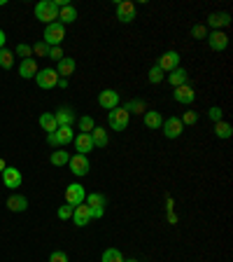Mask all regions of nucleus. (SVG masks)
<instances>
[{
    "instance_id": "nucleus-15",
    "label": "nucleus",
    "mask_w": 233,
    "mask_h": 262,
    "mask_svg": "<svg viewBox=\"0 0 233 262\" xmlns=\"http://www.w3.org/2000/svg\"><path fill=\"white\" fill-rule=\"evenodd\" d=\"M173 99L177 103H184V106H189V103L196 101V92H193V87H189V84H182V87H175Z\"/></svg>"
},
{
    "instance_id": "nucleus-5",
    "label": "nucleus",
    "mask_w": 233,
    "mask_h": 262,
    "mask_svg": "<svg viewBox=\"0 0 233 262\" xmlns=\"http://www.w3.org/2000/svg\"><path fill=\"white\" fill-rule=\"evenodd\" d=\"M84 199H87V190H84V185H80V183H70L66 188V204H70V206H80V204H84Z\"/></svg>"
},
{
    "instance_id": "nucleus-2",
    "label": "nucleus",
    "mask_w": 233,
    "mask_h": 262,
    "mask_svg": "<svg viewBox=\"0 0 233 262\" xmlns=\"http://www.w3.org/2000/svg\"><path fill=\"white\" fill-rule=\"evenodd\" d=\"M42 40L49 45V47H61V42L66 40V26L61 21H54V24H47L45 26V38Z\"/></svg>"
},
{
    "instance_id": "nucleus-44",
    "label": "nucleus",
    "mask_w": 233,
    "mask_h": 262,
    "mask_svg": "<svg viewBox=\"0 0 233 262\" xmlns=\"http://www.w3.org/2000/svg\"><path fill=\"white\" fill-rule=\"evenodd\" d=\"M56 87H61V89H68V80H63V77H61V80H59V84H56Z\"/></svg>"
},
{
    "instance_id": "nucleus-11",
    "label": "nucleus",
    "mask_w": 233,
    "mask_h": 262,
    "mask_svg": "<svg viewBox=\"0 0 233 262\" xmlns=\"http://www.w3.org/2000/svg\"><path fill=\"white\" fill-rule=\"evenodd\" d=\"M117 19H119L121 24H131V21L135 19V5L131 3V0H121V3H117Z\"/></svg>"
},
{
    "instance_id": "nucleus-8",
    "label": "nucleus",
    "mask_w": 233,
    "mask_h": 262,
    "mask_svg": "<svg viewBox=\"0 0 233 262\" xmlns=\"http://www.w3.org/2000/svg\"><path fill=\"white\" fill-rule=\"evenodd\" d=\"M68 164H70V171H73L77 178H82V176L89 173V168H91V164H89V157L87 155H73L70 159H68Z\"/></svg>"
},
{
    "instance_id": "nucleus-6",
    "label": "nucleus",
    "mask_w": 233,
    "mask_h": 262,
    "mask_svg": "<svg viewBox=\"0 0 233 262\" xmlns=\"http://www.w3.org/2000/svg\"><path fill=\"white\" fill-rule=\"evenodd\" d=\"M180 52H175V49H170V52H163L159 56V61H156V66L163 70V73H170V70H175V68H180Z\"/></svg>"
},
{
    "instance_id": "nucleus-29",
    "label": "nucleus",
    "mask_w": 233,
    "mask_h": 262,
    "mask_svg": "<svg viewBox=\"0 0 233 262\" xmlns=\"http://www.w3.org/2000/svg\"><path fill=\"white\" fill-rule=\"evenodd\" d=\"M124 110H126L128 115H145L147 106H145V101H140V99H131V101H126Z\"/></svg>"
},
{
    "instance_id": "nucleus-16",
    "label": "nucleus",
    "mask_w": 233,
    "mask_h": 262,
    "mask_svg": "<svg viewBox=\"0 0 233 262\" xmlns=\"http://www.w3.org/2000/svg\"><path fill=\"white\" fill-rule=\"evenodd\" d=\"M73 143H75V150H77L80 155H89V152H91V150H93L91 134H75Z\"/></svg>"
},
{
    "instance_id": "nucleus-34",
    "label": "nucleus",
    "mask_w": 233,
    "mask_h": 262,
    "mask_svg": "<svg viewBox=\"0 0 233 262\" xmlns=\"http://www.w3.org/2000/svg\"><path fill=\"white\" fill-rule=\"evenodd\" d=\"M191 38H193V40H205V38H207L205 24H196V26H191Z\"/></svg>"
},
{
    "instance_id": "nucleus-26",
    "label": "nucleus",
    "mask_w": 233,
    "mask_h": 262,
    "mask_svg": "<svg viewBox=\"0 0 233 262\" xmlns=\"http://www.w3.org/2000/svg\"><path fill=\"white\" fill-rule=\"evenodd\" d=\"M59 21L66 26V24H73V21H77V10H75L73 5H66L59 10Z\"/></svg>"
},
{
    "instance_id": "nucleus-38",
    "label": "nucleus",
    "mask_w": 233,
    "mask_h": 262,
    "mask_svg": "<svg viewBox=\"0 0 233 262\" xmlns=\"http://www.w3.org/2000/svg\"><path fill=\"white\" fill-rule=\"evenodd\" d=\"M17 56H21V61L31 59V56H33V49H31V45H24V42H21V45H17Z\"/></svg>"
},
{
    "instance_id": "nucleus-36",
    "label": "nucleus",
    "mask_w": 233,
    "mask_h": 262,
    "mask_svg": "<svg viewBox=\"0 0 233 262\" xmlns=\"http://www.w3.org/2000/svg\"><path fill=\"white\" fill-rule=\"evenodd\" d=\"M147 77H149L152 84H159V82H163V70H161L159 66H152L149 68V73H147Z\"/></svg>"
},
{
    "instance_id": "nucleus-12",
    "label": "nucleus",
    "mask_w": 233,
    "mask_h": 262,
    "mask_svg": "<svg viewBox=\"0 0 233 262\" xmlns=\"http://www.w3.org/2000/svg\"><path fill=\"white\" fill-rule=\"evenodd\" d=\"M98 106L105 108V110H114V108H119V94L114 92V89H103L98 94Z\"/></svg>"
},
{
    "instance_id": "nucleus-22",
    "label": "nucleus",
    "mask_w": 233,
    "mask_h": 262,
    "mask_svg": "<svg viewBox=\"0 0 233 262\" xmlns=\"http://www.w3.org/2000/svg\"><path fill=\"white\" fill-rule=\"evenodd\" d=\"M84 204H87L89 209H100V211H105V206H107V197H105V195H100V192H91V195H87Z\"/></svg>"
},
{
    "instance_id": "nucleus-43",
    "label": "nucleus",
    "mask_w": 233,
    "mask_h": 262,
    "mask_svg": "<svg viewBox=\"0 0 233 262\" xmlns=\"http://www.w3.org/2000/svg\"><path fill=\"white\" fill-rule=\"evenodd\" d=\"M5 31H3V28H0V49H5Z\"/></svg>"
},
{
    "instance_id": "nucleus-23",
    "label": "nucleus",
    "mask_w": 233,
    "mask_h": 262,
    "mask_svg": "<svg viewBox=\"0 0 233 262\" xmlns=\"http://www.w3.org/2000/svg\"><path fill=\"white\" fill-rule=\"evenodd\" d=\"M168 82H170L173 87H182V84L189 82V73H186L184 68H175V70H170V75H168Z\"/></svg>"
},
{
    "instance_id": "nucleus-30",
    "label": "nucleus",
    "mask_w": 233,
    "mask_h": 262,
    "mask_svg": "<svg viewBox=\"0 0 233 262\" xmlns=\"http://www.w3.org/2000/svg\"><path fill=\"white\" fill-rule=\"evenodd\" d=\"M49 159H52L54 166H66L68 159H70V152H68V150H54Z\"/></svg>"
},
{
    "instance_id": "nucleus-31",
    "label": "nucleus",
    "mask_w": 233,
    "mask_h": 262,
    "mask_svg": "<svg viewBox=\"0 0 233 262\" xmlns=\"http://www.w3.org/2000/svg\"><path fill=\"white\" fill-rule=\"evenodd\" d=\"M77 127H80V134H91L93 129H96V120H93L91 115H84V117H80Z\"/></svg>"
},
{
    "instance_id": "nucleus-37",
    "label": "nucleus",
    "mask_w": 233,
    "mask_h": 262,
    "mask_svg": "<svg viewBox=\"0 0 233 262\" xmlns=\"http://www.w3.org/2000/svg\"><path fill=\"white\" fill-rule=\"evenodd\" d=\"M180 120H182V124H184V127H193V124L198 122V113H196V110H186Z\"/></svg>"
},
{
    "instance_id": "nucleus-19",
    "label": "nucleus",
    "mask_w": 233,
    "mask_h": 262,
    "mask_svg": "<svg viewBox=\"0 0 233 262\" xmlns=\"http://www.w3.org/2000/svg\"><path fill=\"white\" fill-rule=\"evenodd\" d=\"M7 209L12 213H24L28 209V199L24 195H10L7 197Z\"/></svg>"
},
{
    "instance_id": "nucleus-32",
    "label": "nucleus",
    "mask_w": 233,
    "mask_h": 262,
    "mask_svg": "<svg viewBox=\"0 0 233 262\" xmlns=\"http://www.w3.org/2000/svg\"><path fill=\"white\" fill-rule=\"evenodd\" d=\"M100 262H124V255H121V250H117V248H107V250H103Z\"/></svg>"
},
{
    "instance_id": "nucleus-3",
    "label": "nucleus",
    "mask_w": 233,
    "mask_h": 262,
    "mask_svg": "<svg viewBox=\"0 0 233 262\" xmlns=\"http://www.w3.org/2000/svg\"><path fill=\"white\" fill-rule=\"evenodd\" d=\"M73 138H75L73 127H59L54 134H47V143L52 148H66V145L73 143Z\"/></svg>"
},
{
    "instance_id": "nucleus-41",
    "label": "nucleus",
    "mask_w": 233,
    "mask_h": 262,
    "mask_svg": "<svg viewBox=\"0 0 233 262\" xmlns=\"http://www.w3.org/2000/svg\"><path fill=\"white\" fill-rule=\"evenodd\" d=\"M63 56H66V54H63V49L61 47H49V56H47V59H54L56 63H59Z\"/></svg>"
},
{
    "instance_id": "nucleus-46",
    "label": "nucleus",
    "mask_w": 233,
    "mask_h": 262,
    "mask_svg": "<svg viewBox=\"0 0 233 262\" xmlns=\"http://www.w3.org/2000/svg\"><path fill=\"white\" fill-rule=\"evenodd\" d=\"M124 262H140V260H135V257H128V260H124Z\"/></svg>"
},
{
    "instance_id": "nucleus-21",
    "label": "nucleus",
    "mask_w": 233,
    "mask_h": 262,
    "mask_svg": "<svg viewBox=\"0 0 233 262\" xmlns=\"http://www.w3.org/2000/svg\"><path fill=\"white\" fill-rule=\"evenodd\" d=\"M207 24L214 28V31H221V28H226L231 24V17L226 12H212L207 17Z\"/></svg>"
},
{
    "instance_id": "nucleus-13",
    "label": "nucleus",
    "mask_w": 233,
    "mask_h": 262,
    "mask_svg": "<svg viewBox=\"0 0 233 262\" xmlns=\"http://www.w3.org/2000/svg\"><path fill=\"white\" fill-rule=\"evenodd\" d=\"M205 40H207V45H210L212 52H224V49L228 47V35L224 33V31H214V33L207 35Z\"/></svg>"
},
{
    "instance_id": "nucleus-20",
    "label": "nucleus",
    "mask_w": 233,
    "mask_h": 262,
    "mask_svg": "<svg viewBox=\"0 0 233 262\" xmlns=\"http://www.w3.org/2000/svg\"><path fill=\"white\" fill-rule=\"evenodd\" d=\"M38 70H40V68H38V63H35L33 56H31V59H24L19 63V75L24 77V80H31V77H35V75H38Z\"/></svg>"
},
{
    "instance_id": "nucleus-17",
    "label": "nucleus",
    "mask_w": 233,
    "mask_h": 262,
    "mask_svg": "<svg viewBox=\"0 0 233 262\" xmlns=\"http://www.w3.org/2000/svg\"><path fill=\"white\" fill-rule=\"evenodd\" d=\"M54 117H56V124H59V127H73V122L77 120V115H75L73 108H59V110L54 113Z\"/></svg>"
},
{
    "instance_id": "nucleus-14",
    "label": "nucleus",
    "mask_w": 233,
    "mask_h": 262,
    "mask_svg": "<svg viewBox=\"0 0 233 262\" xmlns=\"http://www.w3.org/2000/svg\"><path fill=\"white\" fill-rule=\"evenodd\" d=\"M73 222L77 227H87L89 222H91V209H89L87 204H80V206L73 209Z\"/></svg>"
},
{
    "instance_id": "nucleus-25",
    "label": "nucleus",
    "mask_w": 233,
    "mask_h": 262,
    "mask_svg": "<svg viewBox=\"0 0 233 262\" xmlns=\"http://www.w3.org/2000/svg\"><path fill=\"white\" fill-rule=\"evenodd\" d=\"M91 141H93V148H107V129H100V127H96L91 131Z\"/></svg>"
},
{
    "instance_id": "nucleus-42",
    "label": "nucleus",
    "mask_w": 233,
    "mask_h": 262,
    "mask_svg": "<svg viewBox=\"0 0 233 262\" xmlns=\"http://www.w3.org/2000/svg\"><path fill=\"white\" fill-rule=\"evenodd\" d=\"M49 262H68V255L63 250H52V255H49Z\"/></svg>"
},
{
    "instance_id": "nucleus-39",
    "label": "nucleus",
    "mask_w": 233,
    "mask_h": 262,
    "mask_svg": "<svg viewBox=\"0 0 233 262\" xmlns=\"http://www.w3.org/2000/svg\"><path fill=\"white\" fill-rule=\"evenodd\" d=\"M73 209L75 206H70V204H66V206H59V220H70L73 218Z\"/></svg>"
},
{
    "instance_id": "nucleus-1",
    "label": "nucleus",
    "mask_w": 233,
    "mask_h": 262,
    "mask_svg": "<svg viewBox=\"0 0 233 262\" xmlns=\"http://www.w3.org/2000/svg\"><path fill=\"white\" fill-rule=\"evenodd\" d=\"M59 10L61 7L56 5V0H40L35 5V19H40L42 24H54L59 19Z\"/></svg>"
},
{
    "instance_id": "nucleus-4",
    "label": "nucleus",
    "mask_w": 233,
    "mask_h": 262,
    "mask_svg": "<svg viewBox=\"0 0 233 262\" xmlns=\"http://www.w3.org/2000/svg\"><path fill=\"white\" fill-rule=\"evenodd\" d=\"M107 122H110V129H112V131H126L128 122H131V115H128L124 108H114V110H110V115H107Z\"/></svg>"
},
{
    "instance_id": "nucleus-28",
    "label": "nucleus",
    "mask_w": 233,
    "mask_h": 262,
    "mask_svg": "<svg viewBox=\"0 0 233 262\" xmlns=\"http://www.w3.org/2000/svg\"><path fill=\"white\" fill-rule=\"evenodd\" d=\"M40 127L45 129L47 134H54V131H56V129H59V124H56V117H54L52 113H42L40 115Z\"/></svg>"
},
{
    "instance_id": "nucleus-45",
    "label": "nucleus",
    "mask_w": 233,
    "mask_h": 262,
    "mask_svg": "<svg viewBox=\"0 0 233 262\" xmlns=\"http://www.w3.org/2000/svg\"><path fill=\"white\" fill-rule=\"evenodd\" d=\"M5 168H7V161L3 159V157H0V173H3V171H5Z\"/></svg>"
},
{
    "instance_id": "nucleus-35",
    "label": "nucleus",
    "mask_w": 233,
    "mask_h": 262,
    "mask_svg": "<svg viewBox=\"0 0 233 262\" xmlns=\"http://www.w3.org/2000/svg\"><path fill=\"white\" fill-rule=\"evenodd\" d=\"M31 49H33V54H35V56H42V59H47V56H49V45H47L45 40L35 42V45H33V47H31Z\"/></svg>"
},
{
    "instance_id": "nucleus-9",
    "label": "nucleus",
    "mask_w": 233,
    "mask_h": 262,
    "mask_svg": "<svg viewBox=\"0 0 233 262\" xmlns=\"http://www.w3.org/2000/svg\"><path fill=\"white\" fill-rule=\"evenodd\" d=\"M161 129H163V136L173 141V138H180V136H182V131H184V124H182L180 117H168V120L163 122V127H161Z\"/></svg>"
},
{
    "instance_id": "nucleus-27",
    "label": "nucleus",
    "mask_w": 233,
    "mask_h": 262,
    "mask_svg": "<svg viewBox=\"0 0 233 262\" xmlns=\"http://www.w3.org/2000/svg\"><path fill=\"white\" fill-rule=\"evenodd\" d=\"M214 136L217 138H221V141H226V138H231L233 136V127L228 124V122H214Z\"/></svg>"
},
{
    "instance_id": "nucleus-33",
    "label": "nucleus",
    "mask_w": 233,
    "mask_h": 262,
    "mask_svg": "<svg viewBox=\"0 0 233 262\" xmlns=\"http://www.w3.org/2000/svg\"><path fill=\"white\" fill-rule=\"evenodd\" d=\"M12 66H14V52H10V49H0V68L10 70Z\"/></svg>"
},
{
    "instance_id": "nucleus-7",
    "label": "nucleus",
    "mask_w": 233,
    "mask_h": 262,
    "mask_svg": "<svg viewBox=\"0 0 233 262\" xmlns=\"http://www.w3.org/2000/svg\"><path fill=\"white\" fill-rule=\"evenodd\" d=\"M59 73L54 70V68H45V70H38V75H35V82H38V87L40 89H54L56 84H59Z\"/></svg>"
},
{
    "instance_id": "nucleus-40",
    "label": "nucleus",
    "mask_w": 233,
    "mask_h": 262,
    "mask_svg": "<svg viewBox=\"0 0 233 262\" xmlns=\"http://www.w3.org/2000/svg\"><path fill=\"white\" fill-rule=\"evenodd\" d=\"M207 117L212 122H221V117H224V110H221L219 106H212L210 110H207Z\"/></svg>"
},
{
    "instance_id": "nucleus-24",
    "label": "nucleus",
    "mask_w": 233,
    "mask_h": 262,
    "mask_svg": "<svg viewBox=\"0 0 233 262\" xmlns=\"http://www.w3.org/2000/svg\"><path fill=\"white\" fill-rule=\"evenodd\" d=\"M142 117H145V127H149V129L163 127V117H161V113H156V110H147Z\"/></svg>"
},
{
    "instance_id": "nucleus-10",
    "label": "nucleus",
    "mask_w": 233,
    "mask_h": 262,
    "mask_svg": "<svg viewBox=\"0 0 233 262\" xmlns=\"http://www.w3.org/2000/svg\"><path fill=\"white\" fill-rule=\"evenodd\" d=\"M21 183H24V176H21L19 168L7 166L5 171H3V185H5V188L17 190V188H21Z\"/></svg>"
},
{
    "instance_id": "nucleus-18",
    "label": "nucleus",
    "mask_w": 233,
    "mask_h": 262,
    "mask_svg": "<svg viewBox=\"0 0 233 262\" xmlns=\"http://www.w3.org/2000/svg\"><path fill=\"white\" fill-rule=\"evenodd\" d=\"M75 68H77V63H75L73 56H63V59L59 61V66H56V73H59V77L68 80V77L75 73Z\"/></svg>"
}]
</instances>
